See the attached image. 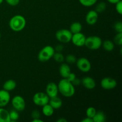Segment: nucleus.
I'll return each instance as SVG.
<instances>
[{
	"label": "nucleus",
	"instance_id": "nucleus-26",
	"mask_svg": "<svg viewBox=\"0 0 122 122\" xmlns=\"http://www.w3.org/2000/svg\"><path fill=\"white\" fill-rule=\"evenodd\" d=\"M9 115L11 122L17 121L19 118V113H18L17 111L15 110H11L10 112H9Z\"/></svg>",
	"mask_w": 122,
	"mask_h": 122
},
{
	"label": "nucleus",
	"instance_id": "nucleus-18",
	"mask_svg": "<svg viewBox=\"0 0 122 122\" xmlns=\"http://www.w3.org/2000/svg\"><path fill=\"white\" fill-rule=\"evenodd\" d=\"M16 82L14 80L10 79L6 81L3 85V89L7 91H11L16 88Z\"/></svg>",
	"mask_w": 122,
	"mask_h": 122
},
{
	"label": "nucleus",
	"instance_id": "nucleus-42",
	"mask_svg": "<svg viewBox=\"0 0 122 122\" xmlns=\"http://www.w3.org/2000/svg\"><path fill=\"white\" fill-rule=\"evenodd\" d=\"M1 33H0V39H1Z\"/></svg>",
	"mask_w": 122,
	"mask_h": 122
},
{
	"label": "nucleus",
	"instance_id": "nucleus-34",
	"mask_svg": "<svg viewBox=\"0 0 122 122\" xmlns=\"http://www.w3.org/2000/svg\"><path fill=\"white\" fill-rule=\"evenodd\" d=\"M76 77H76V75H75V73H73L71 72L70 73V75H69V76L67 77V78H66V79H67L69 80L70 82H72L74 80H75V79L76 78Z\"/></svg>",
	"mask_w": 122,
	"mask_h": 122
},
{
	"label": "nucleus",
	"instance_id": "nucleus-37",
	"mask_svg": "<svg viewBox=\"0 0 122 122\" xmlns=\"http://www.w3.org/2000/svg\"><path fill=\"white\" fill-rule=\"evenodd\" d=\"M81 122H94V121H93V119H92V118H89L86 117V118L83 119V120L81 121Z\"/></svg>",
	"mask_w": 122,
	"mask_h": 122
},
{
	"label": "nucleus",
	"instance_id": "nucleus-20",
	"mask_svg": "<svg viewBox=\"0 0 122 122\" xmlns=\"http://www.w3.org/2000/svg\"><path fill=\"white\" fill-rule=\"evenodd\" d=\"M54 109L51 107V105L49 103L45 105V106H42V112L43 114H44L45 116H52V114H54Z\"/></svg>",
	"mask_w": 122,
	"mask_h": 122
},
{
	"label": "nucleus",
	"instance_id": "nucleus-14",
	"mask_svg": "<svg viewBox=\"0 0 122 122\" xmlns=\"http://www.w3.org/2000/svg\"><path fill=\"white\" fill-rule=\"evenodd\" d=\"M81 83L85 88L89 90H92L96 86V82L95 80L90 76H86L83 77L81 80Z\"/></svg>",
	"mask_w": 122,
	"mask_h": 122
},
{
	"label": "nucleus",
	"instance_id": "nucleus-41",
	"mask_svg": "<svg viewBox=\"0 0 122 122\" xmlns=\"http://www.w3.org/2000/svg\"><path fill=\"white\" fill-rule=\"evenodd\" d=\"M4 1V0H0V5H1V4H2V3H3Z\"/></svg>",
	"mask_w": 122,
	"mask_h": 122
},
{
	"label": "nucleus",
	"instance_id": "nucleus-31",
	"mask_svg": "<svg viewBox=\"0 0 122 122\" xmlns=\"http://www.w3.org/2000/svg\"><path fill=\"white\" fill-rule=\"evenodd\" d=\"M116 10L117 13L119 14L120 15L122 14V1H119L116 4Z\"/></svg>",
	"mask_w": 122,
	"mask_h": 122
},
{
	"label": "nucleus",
	"instance_id": "nucleus-25",
	"mask_svg": "<svg viewBox=\"0 0 122 122\" xmlns=\"http://www.w3.org/2000/svg\"><path fill=\"white\" fill-rule=\"evenodd\" d=\"M107 7V4L106 2H100L97 5L96 8H95V11L97 12L98 13H101L104 11Z\"/></svg>",
	"mask_w": 122,
	"mask_h": 122
},
{
	"label": "nucleus",
	"instance_id": "nucleus-24",
	"mask_svg": "<svg viewBox=\"0 0 122 122\" xmlns=\"http://www.w3.org/2000/svg\"><path fill=\"white\" fill-rule=\"evenodd\" d=\"M52 58L56 61L58 62V63H63L65 60L64 56L60 52H55Z\"/></svg>",
	"mask_w": 122,
	"mask_h": 122
},
{
	"label": "nucleus",
	"instance_id": "nucleus-16",
	"mask_svg": "<svg viewBox=\"0 0 122 122\" xmlns=\"http://www.w3.org/2000/svg\"><path fill=\"white\" fill-rule=\"evenodd\" d=\"M49 104L54 110H58L61 107L62 105H63V102H62V100L57 96L50 98Z\"/></svg>",
	"mask_w": 122,
	"mask_h": 122
},
{
	"label": "nucleus",
	"instance_id": "nucleus-1",
	"mask_svg": "<svg viewBox=\"0 0 122 122\" xmlns=\"http://www.w3.org/2000/svg\"><path fill=\"white\" fill-rule=\"evenodd\" d=\"M58 92L65 97H71L75 95V86L67 79L63 78L58 83Z\"/></svg>",
	"mask_w": 122,
	"mask_h": 122
},
{
	"label": "nucleus",
	"instance_id": "nucleus-17",
	"mask_svg": "<svg viewBox=\"0 0 122 122\" xmlns=\"http://www.w3.org/2000/svg\"><path fill=\"white\" fill-rule=\"evenodd\" d=\"M9 112L3 107H0V122H10Z\"/></svg>",
	"mask_w": 122,
	"mask_h": 122
},
{
	"label": "nucleus",
	"instance_id": "nucleus-5",
	"mask_svg": "<svg viewBox=\"0 0 122 122\" xmlns=\"http://www.w3.org/2000/svg\"><path fill=\"white\" fill-rule=\"evenodd\" d=\"M72 33L70 30L66 29H62L57 30L56 33V38L57 40L61 43L67 44L71 41Z\"/></svg>",
	"mask_w": 122,
	"mask_h": 122
},
{
	"label": "nucleus",
	"instance_id": "nucleus-29",
	"mask_svg": "<svg viewBox=\"0 0 122 122\" xmlns=\"http://www.w3.org/2000/svg\"><path fill=\"white\" fill-rule=\"evenodd\" d=\"M66 61L68 64H73V63H76V58L74 55L73 54H69L65 58Z\"/></svg>",
	"mask_w": 122,
	"mask_h": 122
},
{
	"label": "nucleus",
	"instance_id": "nucleus-23",
	"mask_svg": "<svg viewBox=\"0 0 122 122\" xmlns=\"http://www.w3.org/2000/svg\"><path fill=\"white\" fill-rule=\"evenodd\" d=\"M81 5L84 7H92L97 2L98 0H79Z\"/></svg>",
	"mask_w": 122,
	"mask_h": 122
},
{
	"label": "nucleus",
	"instance_id": "nucleus-9",
	"mask_svg": "<svg viewBox=\"0 0 122 122\" xmlns=\"http://www.w3.org/2000/svg\"><path fill=\"white\" fill-rule=\"evenodd\" d=\"M101 86L105 90H112L117 86V81L114 79L110 77H106L102 79L101 81Z\"/></svg>",
	"mask_w": 122,
	"mask_h": 122
},
{
	"label": "nucleus",
	"instance_id": "nucleus-8",
	"mask_svg": "<svg viewBox=\"0 0 122 122\" xmlns=\"http://www.w3.org/2000/svg\"><path fill=\"white\" fill-rule=\"evenodd\" d=\"M11 104L14 110L17 112H22L26 107V102L23 98L20 95H15L11 100Z\"/></svg>",
	"mask_w": 122,
	"mask_h": 122
},
{
	"label": "nucleus",
	"instance_id": "nucleus-11",
	"mask_svg": "<svg viewBox=\"0 0 122 122\" xmlns=\"http://www.w3.org/2000/svg\"><path fill=\"white\" fill-rule=\"evenodd\" d=\"M58 85L54 82H50L46 86V94L50 98L58 96Z\"/></svg>",
	"mask_w": 122,
	"mask_h": 122
},
{
	"label": "nucleus",
	"instance_id": "nucleus-12",
	"mask_svg": "<svg viewBox=\"0 0 122 122\" xmlns=\"http://www.w3.org/2000/svg\"><path fill=\"white\" fill-rule=\"evenodd\" d=\"M98 20V13L95 10H90L86 15V22L89 25H94Z\"/></svg>",
	"mask_w": 122,
	"mask_h": 122
},
{
	"label": "nucleus",
	"instance_id": "nucleus-13",
	"mask_svg": "<svg viewBox=\"0 0 122 122\" xmlns=\"http://www.w3.org/2000/svg\"><path fill=\"white\" fill-rule=\"evenodd\" d=\"M11 97L9 92L5 89L0 90V107H4L8 104Z\"/></svg>",
	"mask_w": 122,
	"mask_h": 122
},
{
	"label": "nucleus",
	"instance_id": "nucleus-35",
	"mask_svg": "<svg viewBox=\"0 0 122 122\" xmlns=\"http://www.w3.org/2000/svg\"><path fill=\"white\" fill-rule=\"evenodd\" d=\"M63 49H64V46L61 44H59V45H57L56 46V48H54L55 51L56 52H61V51H63Z\"/></svg>",
	"mask_w": 122,
	"mask_h": 122
},
{
	"label": "nucleus",
	"instance_id": "nucleus-19",
	"mask_svg": "<svg viewBox=\"0 0 122 122\" xmlns=\"http://www.w3.org/2000/svg\"><path fill=\"white\" fill-rule=\"evenodd\" d=\"M94 122H105L106 121V116L102 111L97 112L92 118Z\"/></svg>",
	"mask_w": 122,
	"mask_h": 122
},
{
	"label": "nucleus",
	"instance_id": "nucleus-33",
	"mask_svg": "<svg viewBox=\"0 0 122 122\" xmlns=\"http://www.w3.org/2000/svg\"><path fill=\"white\" fill-rule=\"evenodd\" d=\"M5 1L11 6H16L20 2V0H5Z\"/></svg>",
	"mask_w": 122,
	"mask_h": 122
},
{
	"label": "nucleus",
	"instance_id": "nucleus-15",
	"mask_svg": "<svg viewBox=\"0 0 122 122\" xmlns=\"http://www.w3.org/2000/svg\"><path fill=\"white\" fill-rule=\"evenodd\" d=\"M60 75L63 78H67L71 71L70 66L67 63H63L59 68Z\"/></svg>",
	"mask_w": 122,
	"mask_h": 122
},
{
	"label": "nucleus",
	"instance_id": "nucleus-39",
	"mask_svg": "<svg viewBox=\"0 0 122 122\" xmlns=\"http://www.w3.org/2000/svg\"><path fill=\"white\" fill-rule=\"evenodd\" d=\"M57 122H67V120H66V119H65L64 118H60V119H59L58 120H57Z\"/></svg>",
	"mask_w": 122,
	"mask_h": 122
},
{
	"label": "nucleus",
	"instance_id": "nucleus-22",
	"mask_svg": "<svg viewBox=\"0 0 122 122\" xmlns=\"http://www.w3.org/2000/svg\"><path fill=\"white\" fill-rule=\"evenodd\" d=\"M102 46L103 48L108 52H111L114 48V44L112 41L106 40L102 43Z\"/></svg>",
	"mask_w": 122,
	"mask_h": 122
},
{
	"label": "nucleus",
	"instance_id": "nucleus-6",
	"mask_svg": "<svg viewBox=\"0 0 122 122\" xmlns=\"http://www.w3.org/2000/svg\"><path fill=\"white\" fill-rule=\"evenodd\" d=\"M32 100H33V102L35 104L38 106L42 107L49 103L50 97L48 96L46 93L39 92L35 94Z\"/></svg>",
	"mask_w": 122,
	"mask_h": 122
},
{
	"label": "nucleus",
	"instance_id": "nucleus-32",
	"mask_svg": "<svg viewBox=\"0 0 122 122\" xmlns=\"http://www.w3.org/2000/svg\"><path fill=\"white\" fill-rule=\"evenodd\" d=\"M31 116L33 118V119H39V118L41 117V113L39 111L35 110H33V112H32Z\"/></svg>",
	"mask_w": 122,
	"mask_h": 122
},
{
	"label": "nucleus",
	"instance_id": "nucleus-4",
	"mask_svg": "<svg viewBox=\"0 0 122 122\" xmlns=\"http://www.w3.org/2000/svg\"><path fill=\"white\" fill-rule=\"evenodd\" d=\"M102 41L98 36H90L86 38L85 46L91 50H97L102 46Z\"/></svg>",
	"mask_w": 122,
	"mask_h": 122
},
{
	"label": "nucleus",
	"instance_id": "nucleus-40",
	"mask_svg": "<svg viewBox=\"0 0 122 122\" xmlns=\"http://www.w3.org/2000/svg\"><path fill=\"white\" fill-rule=\"evenodd\" d=\"M32 122H43V120H41L40 118H39V119H33V120H32Z\"/></svg>",
	"mask_w": 122,
	"mask_h": 122
},
{
	"label": "nucleus",
	"instance_id": "nucleus-3",
	"mask_svg": "<svg viewBox=\"0 0 122 122\" xmlns=\"http://www.w3.org/2000/svg\"><path fill=\"white\" fill-rule=\"evenodd\" d=\"M55 52L54 48L50 45H46L41 49L38 53V60L41 62L48 61L52 58Z\"/></svg>",
	"mask_w": 122,
	"mask_h": 122
},
{
	"label": "nucleus",
	"instance_id": "nucleus-2",
	"mask_svg": "<svg viewBox=\"0 0 122 122\" xmlns=\"http://www.w3.org/2000/svg\"><path fill=\"white\" fill-rule=\"evenodd\" d=\"M26 20L21 15H15L11 18L9 21V26L14 32H20L25 29Z\"/></svg>",
	"mask_w": 122,
	"mask_h": 122
},
{
	"label": "nucleus",
	"instance_id": "nucleus-38",
	"mask_svg": "<svg viewBox=\"0 0 122 122\" xmlns=\"http://www.w3.org/2000/svg\"><path fill=\"white\" fill-rule=\"evenodd\" d=\"M108 2H110V4H116L117 2H118L119 1H121V0H107Z\"/></svg>",
	"mask_w": 122,
	"mask_h": 122
},
{
	"label": "nucleus",
	"instance_id": "nucleus-28",
	"mask_svg": "<svg viewBox=\"0 0 122 122\" xmlns=\"http://www.w3.org/2000/svg\"><path fill=\"white\" fill-rule=\"evenodd\" d=\"M114 42L119 46L122 45V33H117L114 38Z\"/></svg>",
	"mask_w": 122,
	"mask_h": 122
},
{
	"label": "nucleus",
	"instance_id": "nucleus-30",
	"mask_svg": "<svg viewBox=\"0 0 122 122\" xmlns=\"http://www.w3.org/2000/svg\"><path fill=\"white\" fill-rule=\"evenodd\" d=\"M113 28L117 33H122V22L121 21H117L114 23Z\"/></svg>",
	"mask_w": 122,
	"mask_h": 122
},
{
	"label": "nucleus",
	"instance_id": "nucleus-27",
	"mask_svg": "<svg viewBox=\"0 0 122 122\" xmlns=\"http://www.w3.org/2000/svg\"><path fill=\"white\" fill-rule=\"evenodd\" d=\"M96 112L97 110L94 107H89L86 109V117H88L92 118V119L94 116H95Z\"/></svg>",
	"mask_w": 122,
	"mask_h": 122
},
{
	"label": "nucleus",
	"instance_id": "nucleus-36",
	"mask_svg": "<svg viewBox=\"0 0 122 122\" xmlns=\"http://www.w3.org/2000/svg\"><path fill=\"white\" fill-rule=\"evenodd\" d=\"M81 81H80L79 79H78L76 77V78L74 80V81H73L71 83H72V84L74 86H77V85H79L80 83H81Z\"/></svg>",
	"mask_w": 122,
	"mask_h": 122
},
{
	"label": "nucleus",
	"instance_id": "nucleus-10",
	"mask_svg": "<svg viewBox=\"0 0 122 122\" xmlns=\"http://www.w3.org/2000/svg\"><path fill=\"white\" fill-rule=\"evenodd\" d=\"M86 38L83 33L79 32L72 35L71 41L75 46L77 47H82L85 45Z\"/></svg>",
	"mask_w": 122,
	"mask_h": 122
},
{
	"label": "nucleus",
	"instance_id": "nucleus-21",
	"mask_svg": "<svg viewBox=\"0 0 122 122\" xmlns=\"http://www.w3.org/2000/svg\"><path fill=\"white\" fill-rule=\"evenodd\" d=\"M69 30L72 33V34L81 32L82 30V26L79 22H73L70 25Z\"/></svg>",
	"mask_w": 122,
	"mask_h": 122
},
{
	"label": "nucleus",
	"instance_id": "nucleus-7",
	"mask_svg": "<svg viewBox=\"0 0 122 122\" xmlns=\"http://www.w3.org/2000/svg\"><path fill=\"white\" fill-rule=\"evenodd\" d=\"M76 66L81 71L87 73L91 69V64L89 60L85 57H81L76 60Z\"/></svg>",
	"mask_w": 122,
	"mask_h": 122
}]
</instances>
